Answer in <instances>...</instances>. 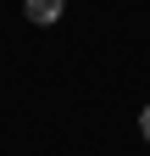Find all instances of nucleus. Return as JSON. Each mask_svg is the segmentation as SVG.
Wrapping results in <instances>:
<instances>
[{
	"mask_svg": "<svg viewBox=\"0 0 150 156\" xmlns=\"http://www.w3.org/2000/svg\"><path fill=\"white\" fill-rule=\"evenodd\" d=\"M61 11H67V0H22V17H28L33 28H50Z\"/></svg>",
	"mask_w": 150,
	"mask_h": 156,
	"instance_id": "obj_1",
	"label": "nucleus"
},
{
	"mask_svg": "<svg viewBox=\"0 0 150 156\" xmlns=\"http://www.w3.org/2000/svg\"><path fill=\"white\" fill-rule=\"evenodd\" d=\"M139 134H145V140H150V106L139 112Z\"/></svg>",
	"mask_w": 150,
	"mask_h": 156,
	"instance_id": "obj_2",
	"label": "nucleus"
}]
</instances>
